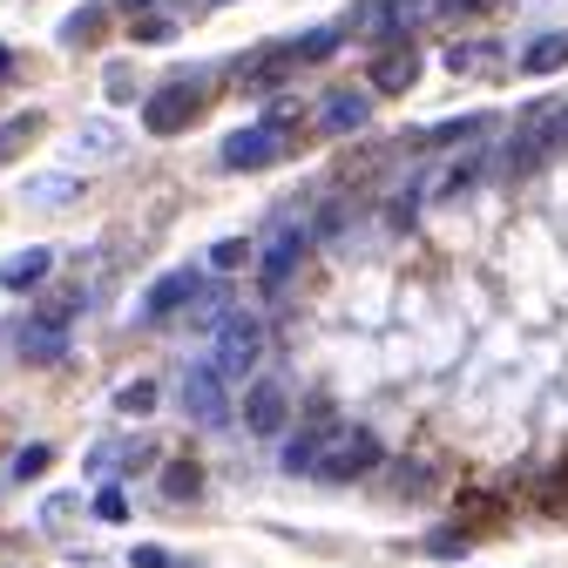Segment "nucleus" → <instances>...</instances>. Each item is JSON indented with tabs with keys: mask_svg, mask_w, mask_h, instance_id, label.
I'll return each mask as SVG.
<instances>
[{
	"mask_svg": "<svg viewBox=\"0 0 568 568\" xmlns=\"http://www.w3.org/2000/svg\"><path fill=\"white\" fill-rule=\"evenodd\" d=\"M95 515H102V521H129V501H122V487H102V494H95Z\"/></svg>",
	"mask_w": 568,
	"mask_h": 568,
	"instance_id": "b1692460",
	"label": "nucleus"
},
{
	"mask_svg": "<svg viewBox=\"0 0 568 568\" xmlns=\"http://www.w3.org/2000/svg\"><path fill=\"white\" fill-rule=\"evenodd\" d=\"M257 352H264V325H257L251 312H224V325H217V359H210V373H217V379H244V373L257 366Z\"/></svg>",
	"mask_w": 568,
	"mask_h": 568,
	"instance_id": "f03ea898",
	"label": "nucleus"
},
{
	"mask_svg": "<svg viewBox=\"0 0 568 568\" xmlns=\"http://www.w3.org/2000/svg\"><path fill=\"white\" fill-rule=\"evenodd\" d=\"M494 61H501V48H494V41H474V48H447V68H454V75H480V68H494Z\"/></svg>",
	"mask_w": 568,
	"mask_h": 568,
	"instance_id": "2eb2a0df",
	"label": "nucleus"
},
{
	"mask_svg": "<svg viewBox=\"0 0 568 568\" xmlns=\"http://www.w3.org/2000/svg\"><path fill=\"white\" fill-rule=\"evenodd\" d=\"M170 34H176L170 21H142V28H135V41H170Z\"/></svg>",
	"mask_w": 568,
	"mask_h": 568,
	"instance_id": "c85d7f7f",
	"label": "nucleus"
},
{
	"mask_svg": "<svg viewBox=\"0 0 568 568\" xmlns=\"http://www.w3.org/2000/svg\"><path fill=\"white\" fill-rule=\"evenodd\" d=\"M129 568H170V555H163V548H135Z\"/></svg>",
	"mask_w": 568,
	"mask_h": 568,
	"instance_id": "cd10ccee",
	"label": "nucleus"
},
{
	"mask_svg": "<svg viewBox=\"0 0 568 568\" xmlns=\"http://www.w3.org/2000/svg\"><path fill=\"white\" fill-rule=\"evenodd\" d=\"M244 257H251V244H244V237H224L217 251H210V264H217V271H237Z\"/></svg>",
	"mask_w": 568,
	"mask_h": 568,
	"instance_id": "5701e85b",
	"label": "nucleus"
},
{
	"mask_svg": "<svg viewBox=\"0 0 568 568\" xmlns=\"http://www.w3.org/2000/svg\"><path fill=\"white\" fill-rule=\"evenodd\" d=\"M366 115H373V95H352V89L325 95V109H318V122H325L332 135H352V129H366Z\"/></svg>",
	"mask_w": 568,
	"mask_h": 568,
	"instance_id": "9d476101",
	"label": "nucleus"
},
{
	"mask_svg": "<svg viewBox=\"0 0 568 568\" xmlns=\"http://www.w3.org/2000/svg\"><path fill=\"white\" fill-rule=\"evenodd\" d=\"M480 122H487V115H460V122H440V129H434V142H454V135H474Z\"/></svg>",
	"mask_w": 568,
	"mask_h": 568,
	"instance_id": "bb28decb",
	"label": "nucleus"
},
{
	"mask_svg": "<svg viewBox=\"0 0 568 568\" xmlns=\"http://www.w3.org/2000/svg\"><path fill=\"white\" fill-rule=\"evenodd\" d=\"M561 135H568V115H548V122H535L521 142H508V176H528V170H535V163L555 150Z\"/></svg>",
	"mask_w": 568,
	"mask_h": 568,
	"instance_id": "423d86ee",
	"label": "nucleus"
},
{
	"mask_svg": "<svg viewBox=\"0 0 568 568\" xmlns=\"http://www.w3.org/2000/svg\"><path fill=\"white\" fill-rule=\"evenodd\" d=\"M0 61H8V48H0Z\"/></svg>",
	"mask_w": 568,
	"mask_h": 568,
	"instance_id": "7c9ffc66",
	"label": "nucleus"
},
{
	"mask_svg": "<svg viewBox=\"0 0 568 568\" xmlns=\"http://www.w3.org/2000/svg\"><path fill=\"white\" fill-rule=\"evenodd\" d=\"M298 257H305V231H284V237L264 251V284H271V292H277L284 277H292V264H298Z\"/></svg>",
	"mask_w": 568,
	"mask_h": 568,
	"instance_id": "f8f14e48",
	"label": "nucleus"
},
{
	"mask_svg": "<svg viewBox=\"0 0 568 568\" xmlns=\"http://www.w3.org/2000/svg\"><path fill=\"white\" fill-rule=\"evenodd\" d=\"M338 34H345V28H318V34H305V41H298V61H325V54L338 48Z\"/></svg>",
	"mask_w": 568,
	"mask_h": 568,
	"instance_id": "aec40b11",
	"label": "nucleus"
},
{
	"mask_svg": "<svg viewBox=\"0 0 568 568\" xmlns=\"http://www.w3.org/2000/svg\"><path fill=\"white\" fill-rule=\"evenodd\" d=\"M413 75H419V61H413V48H406V54L393 48V54H379V61H373V89H386V95L413 89Z\"/></svg>",
	"mask_w": 568,
	"mask_h": 568,
	"instance_id": "ddd939ff",
	"label": "nucleus"
},
{
	"mask_svg": "<svg viewBox=\"0 0 568 568\" xmlns=\"http://www.w3.org/2000/svg\"><path fill=\"white\" fill-rule=\"evenodd\" d=\"M183 406H190V419H203V426H224V379L210 373V366H196L190 379H183Z\"/></svg>",
	"mask_w": 568,
	"mask_h": 568,
	"instance_id": "0eeeda50",
	"label": "nucleus"
},
{
	"mask_svg": "<svg viewBox=\"0 0 568 568\" xmlns=\"http://www.w3.org/2000/svg\"><path fill=\"white\" fill-rule=\"evenodd\" d=\"M373 467H379V440L366 434V426H332L325 447H318V460H312L318 480H359Z\"/></svg>",
	"mask_w": 568,
	"mask_h": 568,
	"instance_id": "f257e3e1",
	"label": "nucleus"
},
{
	"mask_svg": "<svg viewBox=\"0 0 568 568\" xmlns=\"http://www.w3.org/2000/svg\"><path fill=\"white\" fill-rule=\"evenodd\" d=\"M48 467H54V454H48V447H21V454H14V480H41Z\"/></svg>",
	"mask_w": 568,
	"mask_h": 568,
	"instance_id": "6ab92c4d",
	"label": "nucleus"
},
{
	"mask_svg": "<svg viewBox=\"0 0 568 568\" xmlns=\"http://www.w3.org/2000/svg\"><path fill=\"white\" fill-rule=\"evenodd\" d=\"M210 8H217V0H210Z\"/></svg>",
	"mask_w": 568,
	"mask_h": 568,
	"instance_id": "2f4dec72",
	"label": "nucleus"
},
{
	"mask_svg": "<svg viewBox=\"0 0 568 568\" xmlns=\"http://www.w3.org/2000/svg\"><path fill=\"white\" fill-rule=\"evenodd\" d=\"M61 352H68V325H54V318H34L28 332H21V359H61Z\"/></svg>",
	"mask_w": 568,
	"mask_h": 568,
	"instance_id": "9b49d317",
	"label": "nucleus"
},
{
	"mask_svg": "<svg viewBox=\"0 0 568 568\" xmlns=\"http://www.w3.org/2000/svg\"><path fill=\"white\" fill-rule=\"evenodd\" d=\"M54 271V251H14L8 264H0V292H41V277Z\"/></svg>",
	"mask_w": 568,
	"mask_h": 568,
	"instance_id": "6e6552de",
	"label": "nucleus"
},
{
	"mask_svg": "<svg viewBox=\"0 0 568 568\" xmlns=\"http://www.w3.org/2000/svg\"><path fill=\"white\" fill-rule=\"evenodd\" d=\"M41 135V115H14L8 129H0V163H14L21 150H28V142Z\"/></svg>",
	"mask_w": 568,
	"mask_h": 568,
	"instance_id": "dca6fc26",
	"label": "nucleus"
},
{
	"mask_svg": "<svg viewBox=\"0 0 568 568\" xmlns=\"http://www.w3.org/2000/svg\"><path fill=\"white\" fill-rule=\"evenodd\" d=\"M426 548H434L440 561H447V555H467V528H440V535L426 541Z\"/></svg>",
	"mask_w": 568,
	"mask_h": 568,
	"instance_id": "393cba45",
	"label": "nucleus"
},
{
	"mask_svg": "<svg viewBox=\"0 0 568 568\" xmlns=\"http://www.w3.org/2000/svg\"><path fill=\"white\" fill-rule=\"evenodd\" d=\"M115 406H122V413H150V406H156V386H150V379H135V386L115 393Z\"/></svg>",
	"mask_w": 568,
	"mask_h": 568,
	"instance_id": "412c9836",
	"label": "nucleus"
},
{
	"mask_svg": "<svg viewBox=\"0 0 568 568\" xmlns=\"http://www.w3.org/2000/svg\"><path fill=\"white\" fill-rule=\"evenodd\" d=\"M95 14H102V8H82V14H75V21H68V28H61V34H68V41H89V34H95V28H102V21H95Z\"/></svg>",
	"mask_w": 568,
	"mask_h": 568,
	"instance_id": "a878e982",
	"label": "nucleus"
},
{
	"mask_svg": "<svg viewBox=\"0 0 568 568\" xmlns=\"http://www.w3.org/2000/svg\"><path fill=\"white\" fill-rule=\"evenodd\" d=\"M196 292H203V277H196V271H170V277L156 284V292L142 298V318H170V312H183Z\"/></svg>",
	"mask_w": 568,
	"mask_h": 568,
	"instance_id": "1a4fd4ad",
	"label": "nucleus"
},
{
	"mask_svg": "<svg viewBox=\"0 0 568 568\" xmlns=\"http://www.w3.org/2000/svg\"><path fill=\"white\" fill-rule=\"evenodd\" d=\"M561 61H568V34H541V41L521 48V68H528V75H555Z\"/></svg>",
	"mask_w": 568,
	"mask_h": 568,
	"instance_id": "4468645a",
	"label": "nucleus"
},
{
	"mask_svg": "<svg viewBox=\"0 0 568 568\" xmlns=\"http://www.w3.org/2000/svg\"><path fill=\"white\" fill-rule=\"evenodd\" d=\"M190 318H196V325H217V318H224V292H196V298H190Z\"/></svg>",
	"mask_w": 568,
	"mask_h": 568,
	"instance_id": "4be33fe9",
	"label": "nucleus"
},
{
	"mask_svg": "<svg viewBox=\"0 0 568 568\" xmlns=\"http://www.w3.org/2000/svg\"><path fill=\"white\" fill-rule=\"evenodd\" d=\"M277 163V122H251L224 142V170H264Z\"/></svg>",
	"mask_w": 568,
	"mask_h": 568,
	"instance_id": "39448f33",
	"label": "nucleus"
},
{
	"mask_svg": "<svg viewBox=\"0 0 568 568\" xmlns=\"http://www.w3.org/2000/svg\"><path fill=\"white\" fill-rule=\"evenodd\" d=\"M325 434H332V426H318V434H298L292 447H284V467H292V474H312V460H318V447H325Z\"/></svg>",
	"mask_w": 568,
	"mask_h": 568,
	"instance_id": "a211bd4d",
	"label": "nucleus"
},
{
	"mask_svg": "<svg viewBox=\"0 0 568 568\" xmlns=\"http://www.w3.org/2000/svg\"><path fill=\"white\" fill-rule=\"evenodd\" d=\"M122 8H150V0H122Z\"/></svg>",
	"mask_w": 568,
	"mask_h": 568,
	"instance_id": "c756f323",
	"label": "nucleus"
},
{
	"mask_svg": "<svg viewBox=\"0 0 568 568\" xmlns=\"http://www.w3.org/2000/svg\"><path fill=\"white\" fill-rule=\"evenodd\" d=\"M196 487H203V474L190 460H170L163 467V494H170V501H196Z\"/></svg>",
	"mask_w": 568,
	"mask_h": 568,
	"instance_id": "f3484780",
	"label": "nucleus"
},
{
	"mask_svg": "<svg viewBox=\"0 0 568 568\" xmlns=\"http://www.w3.org/2000/svg\"><path fill=\"white\" fill-rule=\"evenodd\" d=\"M196 109H203V89H190V82H163L150 102H142V122H150L156 135H176Z\"/></svg>",
	"mask_w": 568,
	"mask_h": 568,
	"instance_id": "7ed1b4c3",
	"label": "nucleus"
},
{
	"mask_svg": "<svg viewBox=\"0 0 568 568\" xmlns=\"http://www.w3.org/2000/svg\"><path fill=\"white\" fill-rule=\"evenodd\" d=\"M284 419H292V399H284V386L257 379V386L244 393V426H251L257 440H277V434H284Z\"/></svg>",
	"mask_w": 568,
	"mask_h": 568,
	"instance_id": "20e7f679",
	"label": "nucleus"
}]
</instances>
